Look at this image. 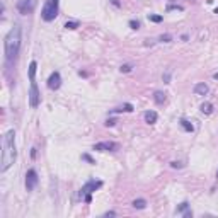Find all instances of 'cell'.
Masks as SVG:
<instances>
[{
	"mask_svg": "<svg viewBox=\"0 0 218 218\" xmlns=\"http://www.w3.org/2000/svg\"><path fill=\"white\" fill-rule=\"evenodd\" d=\"M58 10H60V0H48L44 4L43 10H41V19L44 22L55 21L56 16H58Z\"/></svg>",
	"mask_w": 218,
	"mask_h": 218,
	"instance_id": "obj_3",
	"label": "cell"
},
{
	"mask_svg": "<svg viewBox=\"0 0 218 218\" xmlns=\"http://www.w3.org/2000/svg\"><path fill=\"white\" fill-rule=\"evenodd\" d=\"M92 148L97 150V152H116L119 148V145L116 141H101V143H95Z\"/></svg>",
	"mask_w": 218,
	"mask_h": 218,
	"instance_id": "obj_8",
	"label": "cell"
},
{
	"mask_svg": "<svg viewBox=\"0 0 218 218\" xmlns=\"http://www.w3.org/2000/svg\"><path fill=\"white\" fill-rule=\"evenodd\" d=\"M188 208H189V203H188V201H182V203H181V205L175 208V213L181 215V213H184V211H186Z\"/></svg>",
	"mask_w": 218,
	"mask_h": 218,
	"instance_id": "obj_17",
	"label": "cell"
},
{
	"mask_svg": "<svg viewBox=\"0 0 218 218\" xmlns=\"http://www.w3.org/2000/svg\"><path fill=\"white\" fill-rule=\"evenodd\" d=\"M36 4H38V0H17L16 9L19 10V14H22V16H27V14H33V12H34Z\"/></svg>",
	"mask_w": 218,
	"mask_h": 218,
	"instance_id": "obj_4",
	"label": "cell"
},
{
	"mask_svg": "<svg viewBox=\"0 0 218 218\" xmlns=\"http://www.w3.org/2000/svg\"><path fill=\"white\" fill-rule=\"evenodd\" d=\"M213 78H215V80H218V72H216V73H213Z\"/></svg>",
	"mask_w": 218,
	"mask_h": 218,
	"instance_id": "obj_34",
	"label": "cell"
},
{
	"mask_svg": "<svg viewBox=\"0 0 218 218\" xmlns=\"http://www.w3.org/2000/svg\"><path fill=\"white\" fill-rule=\"evenodd\" d=\"M17 157V152H16V131L9 130L5 133L4 141H2V165H0V171L5 172L10 165L14 164Z\"/></svg>",
	"mask_w": 218,
	"mask_h": 218,
	"instance_id": "obj_2",
	"label": "cell"
},
{
	"mask_svg": "<svg viewBox=\"0 0 218 218\" xmlns=\"http://www.w3.org/2000/svg\"><path fill=\"white\" fill-rule=\"evenodd\" d=\"M123 109H124V112H131L133 111V106L130 102H126V104H123Z\"/></svg>",
	"mask_w": 218,
	"mask_h": 218,
	"instance_id": "obj_26",
	"label": "cell"
},
{
	"mask_svg": "<svg viewBox=\"0 0 218 218\" xmlns=\"http://www.w3.org/2000/svg\"><path fill=\"white\" fill-rule=\"evenodd\" d=\"M131 70H133V67L130 63H124V65H121V67H119V72L121 73H130Z\"/></svg>",
	"mask_w": 218,
	"mask_h": 218,
	"instance_id": "obj_19",
	"label": "cell"
},
{
	"mask_svg": "<svg viewBox=\"0 0 218 218\" xmlns=\"http://www.w3.org/2000/svg\"><path fill=\"white\" fill-rule=\"evenodd\" d=\"M171 167H172V169H182V164H181V162H175V160H174V162H171Z\"/></svg>",
	"mask_w": 218,
	"mask_h": 218,
	"instance_id": "obj_28",
	"label": "cell"
},
{
	"mask_svg": "<svg viewBox=\"0 0 218 218\" xmlns=\"http://www.w3.org/2000/svg\"><path fill=\"white\" fill-rule=\"evenodd\" d=\"M192 2H194V0H192Z\"/></svg>",
	"mask_w": 218,
	"mask_h": 218,
	"instance_id": "obj_36",
	"label": "cell"
},
{
	"mask_svg": "<svg viewBox=\"0 0 218 218\" xmlns=\"http://www.w3.org/2000/svg\"><path fill=\"white\" fill-rule=\"evenodd\" d=\"M216 177H218V172H216Z\"/></svg>",
	"mask_w": 218,
	"mask_h": 218,
	"instance_id": "obj_35",
	"label": "cell"
},
{
	"mask_svg": "<svg viewBox=\"0 0 218 218\" xmlns=\"http://www.w3.org/2000/svg\"><path fill=\"white\" fill-rule=\"evenodd\" d=\"M179 124H181V128H182L184 131H188V133H192V131H194V126H192V123H189L188 119H181Z\"/></svg>",
	"mask_w": 218,
	"mask_h": 218,
	"instance_id": "obj_13",
	"label": "cell"
},
{
	"mask_svg": "<svg viewBox=\"0 0 218 218\" xmlns=\"http://www.w3.org/2000/svg\"><path fill=\"white\" fill-rule=\"evenodd\" d=\"M82 158H84V160H87V162L90 164V165H95V160L92 157H90L89 154H82Z\"/></svg>",
	"mask_w": 218,
	"mask_h": 218,
	"instance_id": "obj_23",
	"label": "cell"
},
{
	"mask_svg": "<svg viewBox=\"0 0 218 218\" xmlns=\"http://www.w3.org/2000/svg\"><path fill=\"white\" fill-rule=\"evenodd\" d=\"M130 27H131V29H140V22L138 21H135V19H133V21H130Z\"/></svg>",
	"mask_w": 218,
	"mask_h": 218,
	"instance_id": "obj_24",
	"label": "cell"
},
{
	"mask_svg": "<svg viewBox=\"0 0 218 218\" xmlns=\"http://www.w3.org/2000/svg\"><path fill=\"white\" fill-rule=\"evenodd\" d=\"M167 10H184V7L182 5H169Z\"/></svg>",
	"mask_w": 218,
	"mask_h": 218,
	"instance_id": "obj_25",
	"label": "cell"
},
{
	"mask_svg": "<svg viewBox=\"0 0 218 218\" xmlns=\"http://www.w3.org/2000/svg\"><path fill=\"white\" fill-rule=\"evenodd\" d=\"M104 216H116V211H106Z\"/></svg>",
	"mask_w": 218,
	"mask_h": 218,
	"instance_id": "obj_32",
	"label": "cell"
},
{
	"mask_svg": "<svg viewBox=\"0 0 218 218\" xmlns=\"http://www.w3.org/2000/svg\"><path fill=\"white\" fill-rule=\"evenodd\" d=\"M116 123H118V119H114V118H111V119H107V121H106V123H104V124H106L107 128H109V126H114Z\"/></svg>",
	"mask_w": 218,
	"mask_h": 218,
	"instance_id": "obj_27",
	"label": "cell"
},
{
	"mask_svg": "<svg viewBox=\"0 0 218 218\" xmlns=\"http://www.w3.org/2000/svg\"><path fill=\"white\" fill-rule=\"evenodd\" d=\"M154 101H155V104L162 106V104L165 102V92H162V90H155L154 92Z\"/></svg>",
	"mask_w": 218,
	"mask_h": 218,
	"instance_id": "obj_12",
	"label": "cell"
},
{
	"mask_svg": "<svg viewBox=\"0 0 218 218\" xmlns=\"http://www.w3.org/2000/svg\"><path fill=\"white\" fill-rule=\"evenodd\" d=\"M199 109H201V112H203V114H211V112H213V104L211 102H203L199 106Z\"/></svg>",
	"mask_w": 218,
	"mask_h": 218,
	"instance_id": "obj_14",
	"label": "cell"
},
{
	"mask_svg": "<svg viewBox=\"0 0 218 218\" xmlns=\"http://www.w3.org/2000/svg\"><path fill=\"white\" fill-rule=\"evenodd\" d=\"M143 118H145V121L148 124L157 123V119H158V116H157V112H155V111H147L145 114H143Z\"/></svg>",
	"mask_w": 218,
	"mask_h": 218,
	"instance_id": "obj_11",
	"label": "cell"
},
{
	"mask_svg": "<svg viewBox=\"0 0 218 218\" xmlns=\"http://www.w3.org/2000/svg\"><path fill=\"white\" fill-rule=\"evenodd\" d=\"M36 147H33V148H31V158H36V155H38V152H36Z\"/></svg>",
	"mask_w": 218,
	"mask_h": 218,
	"instance_id": "obj_29",
	"label": "cell"
},
{
	"mask_svg": "<svg viewBox=\"0 0 218 218\" xmlns=\"http://www.w3.org/2000/svg\"><path fill=\"white\" fill-rule=\"evenodd\" d=\"M61 85V75L60 72H53L48 78V89L50 90H58Z\"/></svg>",
	"mask_w": 218,
	"mask_h": 218,
	"instance_id": "obj_9",
	"label": "cell"
},
{
	"mask_svg": "<svg viewBox=\"0 0 218 218\" xmlns=\"http://www.w3.org/2000/svg\"><path fill=\"white\" fill-rule=\"evenodd\" d=\"M65 27H67V29H77L78 22L77 21H67V22H65Z\"/></svg>",
	"mask_w": 218,
	"mask_h": 218,
	"instance_id": "obj_20",
	"label": "cell"
},
{
	"mask_svg": "<svg viewBox=\"0 0 218 218\" xmlns=\"http://www.w3.org/2000/svg\"><path fill=\"white\" fill-rule=\"evenodd\" d=\"M21 43H22V29L19 24L12 27L7 33L4 41V51H5V65L12 68L16 61L19 58V51H21Z\"/></svg>",
	"mask_w": 218,
	"mask_h": 218,
	"instance_id": "obj_1",
	"label": "cell"
},
{
	"mask_svg": "<svg viewBox=\"0 0 218 218\" xmlns=\"http://www.w3.org/2000/svg\"><path fill=\"white\" fill-rule=\"evenodd\" d=\"M158 41H162V43H171V41H172V36H171V34H162L160 38H158Z\"/></svg>",
	"mask_w": 218,
	"mask_h": 218,
	"instance_id": "obj_22",
	"label": "cell"
},
{
	"mask_svg": "<svg viewBox=\"0 0 218 218\" xmlns=\"http://www.w3.org/2000/svg\"><path fill=\"white\" fill-rule=\"evenodd\" d=\"M38 182H39L38 172H36L34 169H29V171L26 172V189L27 191H33V189L38 186Z\"/></svg>",
	"mask_w": 218,
	"mask_h": 218,
	"instance_id": "obj_6",
	"label": "cell"
},
{
	"mask_svg": "<svg viewBox=\"0 0 218 218\" xmlns=\"http://www.w3.org/2000/svg\"><path fill=\"white\" fill-rule=\"evenodd\" d=\"M84 201H85V203H90V201H92V194H85V196H84Z\"/></svg>",
	"mask_w": 218,
	"mask_h": 218,
	"instance_id": "obj_30",
	"label": "cell"
},
{
	"mask_svg": "<svg viewBox=\"0 0 218 218\" xmlns=\"http://www.w3.org/2000/svg\"><path fill=\"white\" fill-rule=\"evenodd\" d=\"M184 216L186 218H192V211H184Z\"/></svg>",
	"mask_w": 218,
	"mask_h": 218,
	"instance_id": "obj_33",
	"label": "cell"
},
{
	"mask_svg": "<svg viewBox=\"0 0 218 218\" xmlns=\"http://www.w3.org/2000/svg\"><path fill=\"white\" fill-rule=\"evenodd\" d=\"M41 102V94H39L38 84L36 80H31V89H29V106L31 107H38Z\"/></svg>",
	"mask_w": 218,
	"mask_h": 218,
	"instance_id": "obj_5",
	"label": "cell"
},
{
	"mask_svg": "<svg viewBox=\"0 0 218 218\" xmlns=\"http://www.w3.org/2000/svg\"><path fill=\"white\" fill-rule=\"evenodd\" d=\"M111 4L114 5V7H121V2H119V0H111Z\"/></svg>",
	"mask_w": 218,
	"mask_h": 218,
	"instance_id": "obj_31",
	"label": "cell"
},
{
	"mask_svg": "<svg viewBox=\"0 0 218 218\" xmlns=\"http://www.w3.org/2000/svg\"><path fill=\"white\" fill-rule=\"evenodd\" d=\"M102 188V181H95V179H90L85 182V186L80 189V196H85V194H92L95 189Z\"/></svg>",
	"mask_w": 218,
	"mask_h": 218,
	"instance_id": "obj_7",
	"label": "cell"
},
{
	"mask_svg": "<svg viewBox=\"0 0 218 218\" xmlns=\"http://www.w3.org/2000/svg\"><path fill=\"white\" fill-rule=\"evenodd\" d=\"M162 16H157V14H148V21L152 22H162Z\"/></svg>",
	"mask_w": 218,
	"mask_h": 218,
	"instance_id": "obj_21",
	"label": "cell"
},
{
	"mask_svg": "<svg viewBox=\"0 0 218 218\" xmlns=\"http://www.w3.org/2000/svg\"><path fill=\"white\" fill-rule=\"evenodd\" d=\"M131 205H133V208H135V209H143L147 206V201L143 199V198H138V199L133 201Z\"/></svg>",
	"mask_w": 218,
	"mask_h": 218,
	"instance_id": "obj_16",
	"label": "cell"
},
{
	"mask_svg": "<svg viewBox=\"0 0 218 218\" xmlns=\"http://www.w3.org/2000/svg\"><path fill=\"white\" fill-rule=\"evenodd\" d=\"M36 70H38V63L33 60L29 63V80H36Z\"/></svg>",
	"mask_w": 218,
	"mask_h": 218,
	"instance_id": "obj_15",
	"label": "cell"
},
{
	"mask_svg": "<svg viewBox=\"0 0 218 218\" xmlns=\"http://www.w3.org/2000/svg\"><path fill=\"white\" fill-rule=\"evenodd\" d=\"M208 92H209V87L206 85L205 82H199V84L194 85V94L196 95H206Z\"/></svg>",
	"mask_w": 218,
	"mask_h": 218,
	"instance_id": "obj_10",
	"label": "cell"
},
{
	"mask_svg": "<svg viewBox=\"0 0 218 218\" xmlns=\"http://www.w3.org/2000/svg\"><path fill=\"white\" fill-rule=\"evenodd\" d=\"M171 75H172V68H167L165 72H164V75H162L164 84H171Z\"/></svg>",
	"mask_w": 218,
	"mask_h": 218,
	"instance_id": "obj_18",
	"label": "cell"
}]
</instances>
